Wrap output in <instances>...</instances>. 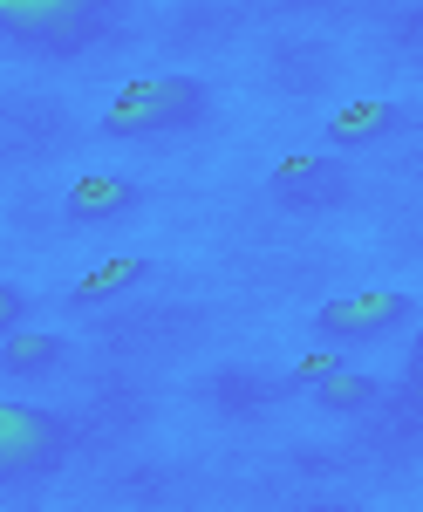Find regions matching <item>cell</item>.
I'll return each mask as SVG.
<instances>
[{"label":"cell","mask_w":423,"mask_h":512,"mask_svg":"<svg viewBox=\"0 0 423 512\" xmlns=\"http://www.w3.org/2000/svg\"><path fill=\"white\" fill-rule=\"evenodd\" d=\"M205 110H212V89L198 76H144L116 89V103L103 110V137H171L205 123Z\"/></svg>","instance_id":"6da1fadb"},{"label":"cell","mask_w":423,"mask_h":512,"mask_svg":"<svg viewBox=\"0 0 423 512\" xmlns=\"http://www.w3.org/2000/svg\"><path fill=\"white\" fill-rule=\"evenodd\" d=\"M0 35L35 55H82L110 35V14L89 0H0Z\"/></svg>","instance_id":"7a4b0ae2"},{"label":"cell","mask_w":423,"mask_h":512,"mask_svg":"<svg viewBox=\"0 0 423 512\" xmlns=\"http://www.w3.org/2000/svg\"><path fill=\"white\" fill-rule=\"evenodd\" d=\"M69 458V424L41 403H0V485L41 478Z\"/></svg>","instance_id":"3957f363"},{"label":"cell","mask_w":423,"mask_h":512,"mask_svg":"<svg viewBox=\"0 0 423 512\" xmlns=\"http://www.w3.org/2000/svg\"><path fill=\"white\" fill-rule=\"evenodd\" d=\"M410 321V294H348V301H321L314 308V335L328 349H355V342H383Z\"/></svg>","instance_id":"277c9868"},{"label":"cell","mask_w":423,"mask_h":512,"mask_svg":"<svg viewBox=\"0 0 423 512\" xmlns=\"http://www.w3.org/2000/svg\"><path fill=\"white\" fill-rule=\"evenodd\" d=\"M273 198L294 205V212H328L348 198V171L335 158H287L273 171Z\"/></svg>","instance_id":"5b68a950"},{"label":"cell","mask_w":423,"mask_h":512,"mask_svg":"<svg viewBox=\"0 0 423 512\" xmlns=\"http://www.w3.org/2000/svg\"><path fill=\"white\" fill-rule=\"evenodd\" d=\"M137 205H144V192H137V178H123V171H89V178H76L69 198H62V212H69L76 226H110V219L137 212Z\"/></svg>","instance_id":"8992f818"},{"label":"cell","mask_w":423,"mask_h":512,"mask_svg":"<svg viewBox=\"0 0 423 512\" xmlns=\"http://www.w3.org/2000/svg\"><path fill=\"white\" fill-rule=\"evenodd\" d=\"M389 130H403V103H348L342 117H328V144L362 151V144H383Z\"/></svg>","instance_id":"52a82bcc"},{"label":"cell","mask_w":423,"mask_h":512,"mask_svg":"<svg viewBox=\"0 0 423 512\" xmlns=\"http://www.w3.org/2000/svg\"><path fill=\"white\" fill-rule=\"evenodd\" d=\"M137 280H151V260L144 253H116V260H96L89 274L69 287V308H96V301H116L123 287H137Z\"/></svg>","instance_id":"ba28073f"},{"label":"cell","mask_w":423,"mask_h":512,"mask_svg":"<svg viewBox=\"0 0 423 512\" xmlns=\"http://www.w3.org/2000/svg\"><path fill=\"white\" fill-rule=\"evenodd\" d=\"M69 355L62 335H35V328H14L7 342H0V376H48L55 362Z\"/></svg>","instance_id":"9c48e42d"},{"label":"cell","mask_w":423,"mask_h":512,"mask_svg":"<svg viewBox=\"0 0 423 512\" xmlns=\"http://www.w3.org/2000/svg\"><path fill=\"white\" fill-rule=\"evenodd\" d=\"M376 396H383V383L362 376V369H335V376L314 383V403H321V410H369Z\"/></svg>","instance_id":"30bf717a"},{"label":"cell","mask_w":423,"mask_h":512,"mask_svg":"<svg viewBox=\"0 0 423 512\" xmlns=\"http://www.w3.org/2000/svg\"><path fill=\"white\" fill-rule=\"evenodd\" d=\"M335 369H348V362H342V349H314L308 362H301V369L287 376V383H294V390H314V383H321V376H335Z\"/></svg>","instance_id":"8fae6325"},{"label":"cell","mask_w":423,"mask_h":512,"mask_svg":"<svg viewBox=\"0 0 423 512\" xmlns=\"http://www.w3.org/2000/svg\"><path fill=\"white\" fill-rule=\"evenodd\" d=\"M21 321H28V294H21L14 280H0V342H7Z\"/></svg>","instance_id":"7c38bea8"}]
</instances>
